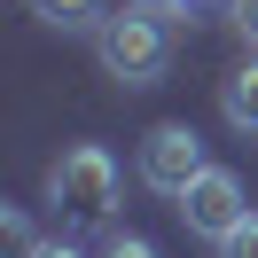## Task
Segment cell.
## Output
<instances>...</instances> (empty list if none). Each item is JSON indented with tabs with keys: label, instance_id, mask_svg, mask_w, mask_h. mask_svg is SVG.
<instances>
[{
	"label": "cell",
	"instance_id": "obj_1",
	"mask_svg": "<svg viewBox=\"0 0 258 258\" xmlns=\"http://www.w3.org/2000/svg\"><path fill=\"white\" fill-rule=\"evenodd\" d=\"M47 204L63 211V219H79V227L110 219V211H117V157H110L102 141L63 149V157L47 164Z\"/></svg>",
	"mask_w": 258,
	"mask_h": 258
},
{
	"label": "cell",
	"instance_id": "obj_2",
	"mask_svg": "<svg viewBox=\"0 0 258 258\" xmlns=\"http://www.w3.org/2000/svg\"><path fill=\"white\" fill-rule=\"evenodd\" d=\"M94 55H102V71H110V79H125V86H157L164 63H172V39H164L157 16L125 8V16H102V24H94Z\"/></svg>",
	"mask_w": 258,
	"mask_h": 258
},
{
	"label": "cell",
	"instance_id": "obj_3",
	"mask_svg": "<svg viewBox=\"0 0 258 258\" xmlns=\"http://www.w3.org/2000/svg\"><path fill=\"white\" fill-rule=\"evenodd\" d=\"M204 172H211V164H204L196 125H157V133L141 141V180H149L157 196H188Z\"/></svg>",
	"mask_w": 258,
	"mask_h": 258
},
{
	"label": "cell",
	"instance_id": "obj_4",
	"mask_svg": "<svg viewBox=\"0 0 258 258\" xmlns=\"http://www.w3.org/2000/svg\"><path fill=\"white\" fill-rule=\"evenodd\" d=\"M180 219H188V235H211V242H227L242 219H250V204H242V180L211 164V172L196 180L188 196H180Z\"/></svg>",
	"mask_w": 258,
	"mask_h": 258
},
{
	"label": "cell",
	"instance_id": "obj_5",
	"mask_svg": "<svg viewBox=\"0 0 258 258\" xmlns=\"http://www.w3.org/2000/svg\"><path fill=\"white\" fill-rule=\"evenodd\" d=\"M219 102H227V125L258 141V63H242L235 79H227V94H219Z\"/></svg>",
	"mask_w": 258,
	"mask_h": 258
},
{
	"label": "cell",
	"instance_id": "obj_6",
	"mask_svg": "<svg viewBox=\"0 0 258 258\" xmlns=\"http://www.w3.org/2000/svg\"><path fill=\"white\" fill-rule=\"evenodd\" d=\"M39 24H102V0H32Z\"/></svg>",
	"mask_w": 258,
	"mask_h": 258
},
{
	"label": "cell",
	"instance_id": "obj_7",
	"mask_svg": "<svg viewBox=\"0 0 258 258\" xmlns=\"http://www.w3.org/2000/svg\"><path fill=\"white\" fill-rule=\"evenodd\" d=\"M0 242H8V258H32V250H39V235H32V219H24L16 204L0 211Z\"/></svg>",
	"mask_w": 258,
	"mask_h": 258
},
{
	"label": "cell",
	"instance_id": "obj_8",
	"mask_svg": "<svg viewBox=\"0 0 258 258\" xmlns=\"http://www.w3.org/2000/svg\"><path fill=\"white\" fill-rule=\"evenodd\" d=\"M94 258H157V242H141V235H110Z\"/></svg>",
	"mask_w": 258,
	"mask_h": 258
},
{
	"label": "cell",
	"instance_id": "obj_9",
	"mask_svg": "<svg viewBox=\"0 0 258 258\" xmlns=\"http://www.w3.org/2000/svg\"><path fill=\"white\" fill-rule=\"evenodd\" d=\"M219 258H258V219H242V227H235V235H227V242H219Z\"/></svg>",
	"mask_w": 258,
	"mask_h": 258
},
{
	"label": "cell",
	"instance_id": "obj_10",
	"mask_svg": "<svg viewBox=\"0 0 258 258\" xmlns=\"http://www.w3.org/2000/svg\"><path fill=\"white\" fill-rule=\"evenodd\" d=\"M125 8H141V16H188L196 0H125Z\"/></svg>",
	"mask_w": 258,
	"mask_h": 258
},
{
	"label": "cell",
	"instance_id": "obj_11",
	"mask_svg": "<svg viewBox=\"0 0 258 258\" xmlns=\"http://www.w3.org/2000/svg\"><path fill=\"white\" fill-rule=\"evenodd\" d=\"M235 32H242V39L258 47V0H235Z\"/></svg>",
	"mask_w": 258,
	"mask_h": 258
},
{
	"label": "cell",
	"instance_id": "obj_12",
	"mask_svg": "<svg viewBox=\"0 0 258 258\" xmlns=\"http://www.w3.org/2000/svg\"><path fill=\"white\" fill-rule=\"evenodd\" d=\"M32 258H86V250H79V242H39Z\"/></svg>",
	"mask_w": 258,
	"mask_h": 258
}]
</instances>
